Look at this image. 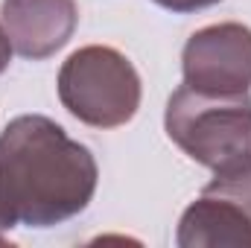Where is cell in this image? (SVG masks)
Instances as JSON below:
<instances>
[{
	"label": "cell",
	"instance_id": "6da1fadb",
	"mask_svg": "<svg viewBox=\"0 0 251 248\" xmlns=\"http://www.w3.org/2000/svg\"><path fill=\"white\" fill-rule=\"evenodd\" d=\"M97 161L41 114H21L0 131V210L9 228H50L82 213L97 193Z\"/></svg>",
	"mask_w": 251,
	"mask_h": 248
},
{
	"label": "cell",
	"instance_id": "7a4b0ae2",
	"mask_svg": "<svg viewBox=\"0 0 251 248\" xmlns=\"http://www.w3.org/2000/svg\"><path fill=\"white\" fill-rule=\"evenodd\" d=\"M170 140L190 161L228 175L251 167V97L246 94H204L181 85L164 114Z\"/></svg>",
	"mask_w": 251,
	"mask_h": 248
},
{
	"label": "cell",
	"instance_id": "3957f363",
	"mask_svg": "<svg viewBox=\"0 0 251 248\" xmlns=\"http://www.w3.org/2000/svg\"><path fill=\"white\" fill-rule=\"evenodd\" d=\"M59 99L79 123L117 128L140 108V76L120 50L88 44L62 64Z\"/></svg>",
	"mask_w": 251,
	"mask_h": 248
},
{
	"label": "cell",
	"instance_id": "277c9868",
	"mask_svg": "<svg viewBox=\"0 0 251 248\" xmlns=\"http://www.w3.org/2000/svg\"><path fill=\"white\" fill-rule=\"evenodd\" d=\"M184 85L204 94H246L251 88V29L213 24L190 35L181 53Z\"/></svg>",
	"mask_w": 251,
	"mask_h": 248
},
{
	"label": "cell",
	"instance_id": "5b68a950",
	"mask_svg": "<svg viewBox=\"0 0 251 248\" xmlns=\"http://www.w3.org/2000/svg\"><path fill=\"white\" fill-rule=\"evenodd\" d=\"M0 15L15 53L32 62L59 53L79 24L76 0H3Z\"/></svg>",
	"mask_w": 251,
	"mask_h": 248
},
{
	"label": "cell",
	"instance_id": "8992f818",
	"mask_svg": "<svg viewBox=\"0 0 251 248\" xmlns=\"http://www.w3.org/2000/svg\"><path fill=\"white\" fill-rule=\"evenodd\" d=\"M176 243L181 248H249L251 246V213L237 201L201 190L178 222Z\"/></svg>",
	"mask_w": 251,
	"mask_h": 248
},
{
	"label": "cell",
	"instance_id": "52a82bcc",
	"mask_svg": "<svg viewBox=\"0 0 251 248\" xmlns=\"http://www.w3.org/2000/svg\"><path fill=\"white\" fill-rule=\"evenodd\" d=\"M207 193H219L231 201H237L240 207H246L251 213V167L240 173H228V175H213V181L204 187Z\"/></svg>",
	"mask_w": 251,
	"mask_h": 248
},
{
	"label": "cell",
	"instance_id": "ba28073f",
	"mask_svg": "<svg viewBox=\"0 0 251 248\" xmlns=\"http://www.w3.org/2000/svg\"><path fill=\"white\" fill-rule=\"evenodd\" d=\"M158 6L170 9V12H196V9H204V6H213L219 0H155Z\"/></svg>",
	"mask_w": 251,
	"mask_h": 248
},
{
	"label": "cell",
	"instance_id": "9c48e42d",
	"mask_svg": "<svg viewBox=\"0 0 251 248\" xmlns=\"http://www.w3.org/2000/svg\"><path fill=\"white\" fill-rule=\"evenodd\" d=\"M12 41H9V32H6V26L0 24V73L9 67V62H12Z\"/></svg>",
	"mask_w": 251,
	"mask_h": 248
},
{
	"label": "cell",
	"instance_id": "30bf717a",
	"mask_svg": "<svg viewBox=\"0 0 251 248\" xmlns=\"http://www.w3.org/2000/svg\"><path fill=\"white\" fill-rule=\"evenodd\" d=\"M3 231H9V222H6V216H3V210H0V234H3ZM0 243H3V240H0Z\"/></svg>",
	"mask_w": 251,
	"mask_h": 248
}]
</instances>
